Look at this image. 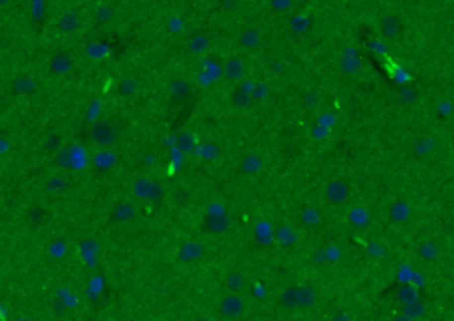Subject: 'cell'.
<instances>
[{
    "instance_id": "14",
    "label": "cell",
    "mask_w": 454,
    "mask_h": 321,
    "mask_svg": "<svg viewBox=\"0 0 454 321\" xmlns=\"http://www.w3.org/2000/svg\"><path fill=\"white\" fill-rule=\"evenodd\" d=\"M282 305L286 309H295L298 307V289H288L282 295Z\"/></svg>"
},
{
    "instance_id": "13",
    "label": "cell",
    "mask_w": 454,
    "mask_h": 321,
    "mask_svg": "<svg viewBox=\"0 0 454 321\" xmlns=\"http://www.w3.org/2000/svg\"><path fill=\"white\" fill-rule=\"evenodd\" d=\"M250 103H252V98L247 91H236L234 94H232V105H234L236 108H247V107H250Z\"/></svg>"
},
{
    "instance_id": "5",
    "label": "cell",
    "mask_w": 454,
    "mask_h": 321,
    "mask_svg": "<svg viewBox=\"0 0 454 321\" xmlns=\"http://www.w3.org/2000/svg\"><path fill=\"white\" fill-rule=\"evenodd\" d=\"M112 217L116 218L117 222H130L135 218V208L130 202H117L112 208Z\"/></svg>"
},
{
    "instance_id": "7",
    "label": "cell",
    "mask_w": 454,
    "mask_h": 321,
    "mask_svg": "<svg viewBox=\"0 0 454 321\" xmlns=\"http://www.w3.org/2000/svg\"><path fill=\"white\" fill-rule=\"evenodd\" d=\"M226 75L229 80H239L245 75V66L239 59H231L226 66Z\"/></svg>"
},
{
    "instance_id": "23",
    "label": "cell",
    "mask_w": 454,
    "mask_h": 321,
    "mask_svg": "<svg viewBox=\"0 0 454 321\" xmlns=\"http://www.w3.org/2000/svg\"><path fill=\"white\" fill-rule=\"evenodd\" d=\"M245 165H247V167H250V170H257V167H259V160H257V158H254V157H250L247 161H245Z\"/></svg>"
},
{
    "instance_id": "18",
    "label": "cell",
    "mask_w": 454,
    "mask_h": 321,
    "mask_svg": "<svg viewBox=\"0 0 454 321\" xmlns=\"http://www.w3.org/2000/svg\"><path fill=\"white\" fill-rule=\"evenodd\" d=\"M399 300L403 302L405 305L412 304V302L417 300V291H415L413 288H410V286H406V288H403L399 291Z\"/></svg>"
},
{
    "instance_id": "12",
    "label": "cell",
    "mask_w": 454,
    "mask_h": 321,
    "mask_svg": "<svg viewBox=\"0 0 454 321\" xmlns=\"http://www.w3.org/2000/svg\"><path fill=\"white\" fill-rule=\"evenodd\" d=\"M239 41H241L243 46H247V48H252V46H256L257 43H259V34H257V30H254V29H247L241 36H239Z\"/></svg>"
},
{
    "instance_id": "4",
    "label": "cell",
    "mask_w": 454,
    "mask_h": 321,
    "mask_svg": "<svg viewBox=\"0 0 454 321\" xmlns=\"http://www.w3.org/2000/svg\"><path fill=\"white\" fill-rule=\"evenodd\" d=\"M401 30H403V25H401L397 16H385L381 20V32L387 39H396L401 34Z\"/></svg>"
},
{
    "instance_id": "22",
    "label": "cell",
    "mask_w": 454,
    "mask_h": 321,
    "mask_svg": "<svg viewBox=\"0 0 454 321\" xmlns=\"http://www.w3.org/2000/svg\"><path fill=\"white\" fill-rule=\"evenodd\" d=\"M343 68H344V71H357L360 68V61L359 59L348 57V59H344L343 61Z\"/></svg>"
},
{
    "instance_id": "19",
    "label": "cell",
    "mask_w": 454,
    "mask_h": 321,
    "mask_svg": "<svg viewBox=\"0 0 454 321\" xmlns=\"http://www.w3.org/2000/svg\"><path fill=\"white\" fill-rule=\"evenodd\" d=\"M314 302V293L309 288L298 289V305H310Z\"/></svg>"
},
{
    "instance_id": "3",
    "label": "cell",
    "mask_w": 454,
    "mask_h": 321,
    "mask_svg": "<svg viewBox=\"0 0 454 321\" xmlns=\"http://www.w3.org/2000/svg\"><path fill=\"white\" fill-rule=\"evenodd\" d=\"M220 311L227 318H238L243 313V302H241L239 297H236V295L226 297L222 300V304H220Z\"/></svg>"
},
{
    "instance_id": "2",
    "label": "cell",
    "mask_w": 454,
    "mask_h": 321,
    "mask_svg": "<svg viewBox=\"0 0 454 321\" xmlns=\"http://www.w3.org/2000/svg\"><path fill=\"white\" fill-rule=\"evenodd\" d=\"M348 194H350V188H348L346 183L341 181V179L330 181L325 188L326 199H328L330 202H334V204H341V202H344L346 201V197H348Z\"/></svg>"
},
{
    "instance_id": "20",
    "label": "cell",
    "mask_w": 454,
    "mask_h": 321,
    "mask_svg": "<svg viewBox=\"0 0 454 321\" xmlns=\"http://www.w3.org/2000/svg\"><path fill=\"white\" fill-rule=\"evenodd\" d=\"M227 286L232 289V291H239V289L245 286V280L241 275H238V273H234V275H231L229 279H227Z\"/></svg>"
},
{
    "instance_id": "6",
    "label": "cell",
    "mask_w": 454,
    "mask_h": 321,
    "mask_svg": "<svg viewBox=\"0 0 454 321\" xmlns=\"http://www.w3.org/2000/svg\"><path fill=\"white\" fill-rule=\"evenodd\" d=\"M201 255H203V247L195 241L185 243L181 250H179V259L181 261H194L197 257H201Z\"/></svg>"
},
{
    "instance_id": "21",
    "label": "cell",
    "mask_w": 454,
    "mask_h": 321,
    "mask_svg": "<svg viewBox=\"0 0 454 321\" xmlns=\"http://www.w3.org/2000/svg\"><path fill=\"white\" fill-rule=\"evenodd\" d=\"M419 254L424 257V259H433V257H437L438 255V250L435 245H431V243H426V245H422L421 250H419Z\"/></svg>"
},
{
    "instance_id": "1",
    "label": "cell",
    "mask_w": 454,
    "mask_h": 321,
    "mask_svg": "<svg viewBox=\"0 0 454 321\" xmlns=\"http://www.w3.org/2000/svg\"><path fill=\"white\" fill-rule=\"evenodd\" d=\"M117 130L110 121H98L91 128V140L99 148H108L116 142Z\"/></svg>"
},
{
    "instance_id": "24",
    "label": "cell",
    "mask_w": 454,
    "mask_h": 321,
    "mask_svg": "<svg viewBox=\"0 0 454 321\" xmlns=\"http://www.w3.org/2000/svg\"><path fill=\"white\" fill-rule=\"evenodd\" d=\"M394 321H413V320H410V318H406V316H397Z\"/></svg>"
},
{
    "instance_id": "17",
    "label": "cell",
    "mask_w": 454,
    "mask_h": 321,
    "mask_svg": "<svg viewBox=\"0 0 454 321\" xmlns=\"http://www.w3.org/2000/svg\"><path fill=\"white\" fill-rule=\"evenodd\" d=\"M410 215V208L406 206L405 202H397L396 206L390 210V217L394 218V220H403V218H406Z\"/></svg>"
},
{
    "instance_id": "8",
    "label": "cell",
    "mask_w": 454,
    "mask_h": 321,
    "mask_svg": "<svg viewBox=\"0 0 454 321\" xmlns=\"http://www.w3.org/2000/svg\"><path fill=\"white\" fill-rule=\"evenodd\" d=\"M135 194L139 195V197H154V194H156V186H154V183L148 181V179H141V181H137V185H135Z\"/></svg>"
},
{
    "instance_id": "26",
    "label": "cell",
    "mask_w": 454,
    "mask_h": 321,
    "mask_svg": "<svg viewBox=\"0 0 454 321\" xmlns=\"http://www.w3.org/2000/svg\"><path fill=\"white\" fill-rule=\"evenodd\" d=\"M199 321H206V320H199Z\"/></svg>"
},
{
    "instance_id": "11",
    "label": "cell",
    "mask_w": 454,
    "mask_h": 321,
    "mask_svg": "<svg viewBox=\"0 0 454 321\" xmlns=\"http://www.w3.org/2000/svg\"><path fill=\"white\" fill-rule=\"evenodd\" d=\"M70 70H71V61L66 55H57L52 61V71H55V73H66Z\"/></svg>"
},
{
    "instance_id": "15",
    "label": "cell",
    "mask_w": 454,
    "mask_h": 321,
    "mask_svg": "<svg viewBox=\"0 0 454 321\" xmlns=\"http://www.w3.org/2000/svg\"><path fill=\"white\" fill-rule=\"evenodd\" d=\"M422 313H424V302L415 300V302H412V304L405 305V316L410 318V320L415 316H421Z\"/></svg>"
},
{
    "instance_id": "25",
    "label": "cell",
    "mask_w": 454,
    "mask_h": 321,
    "mask_svg": "<svg viewBox=\"0 0 454 321\" xmlns=\"http://www.w3.org/2000/svg\"><path fill=\"white\" fill-rule=\"evenodd\" d=\"M16 321H32V320H30V318H25V316H21V318H18Z\"/></svg>"
},
{
    "instance_id": "16",
    "label": "cell",
    "mask_w": 454,
    "mask_h": 321,
    "mask_svg": "<svg viewBox=\"0 0 454 321\" xmlns=\"http://www.w3.org/2000/svg\"><path fill=\"white\" fill-rule=\"evenodd\" d=\"M178 148L185 153L192 151V149L195 148V137L192 135V133H183V135L178 139Z\"/></svg>"
},
{
    "instance_id": "9",
    "label": "cell",
    "mask_w": 454,
    "mask_h": 321,
    "mask_svg": "<svg viewBox=\"0 0 454 321\" xmlns=\"http://www.w3.org/2000/svg\"><path fill=\"white\" fill-rule=\"evenodd\" d=\"M76 27H78V18H76L75 12H66V14L61 18V21H59V29L64 30V32H71V30H75Z\"/></svg>"
},
{
    "instance_id": "10",
    "label": "cell",
    "mask_w": 454,
    "mask_h": 321,
    "mask_svg": "<svg viewBox=\"0 0 454 321\" xmlns=\"http://www.w3.org/2000/svg\"><path fill=\"white\" fill-rule=\"evenodd\" d=\"M277 238L281 240V243H284V245H293V243L297 241L295 231L288 226H281L277 229Z\"/></svg>"
}]
</instances>
